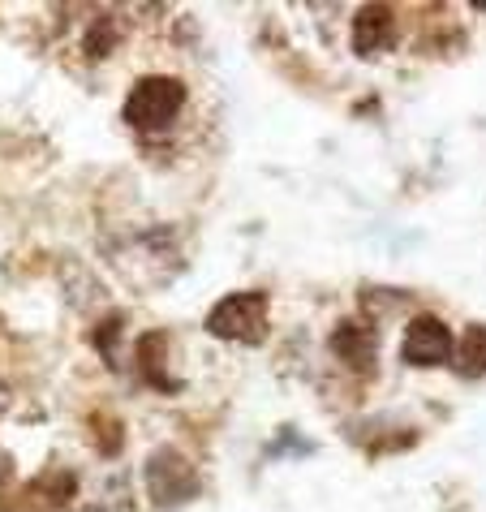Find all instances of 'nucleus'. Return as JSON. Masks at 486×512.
I'll return each mask as SVG.
<instances>
[{
  "label": "nucleus",
  "mask_w": 486,
  "mask_h": 512,
  "mask_svg": "<svg viewBox=\"0 0 486 512\" xmlns=\"http://www.w3.org/2000/svg\"><path fill=\"white\" fill-rule=\"evenodd\" d=\"M185 108V87L168 74H151L134 82L130 99H125V121L134 130H164V125L177 121V112Z\"/></svg>",
  "instance_id": "1"
},
{
  "label": "nucleus",
  "mask_w": 486,
  "mask_h": 512,
  "mask_svg": "<svg viewBox=\"0 0 486 512\" xmlns=\"http://www.w3.org/2000/svg\"><path fill=\"white\" fill-rule=\"evenodd\" d=\"M207 332L220 340L259 345L267 336V297L263 293H228L207 310Z\"/></svg>",
  "instance_id": "2"
},
{
  "label": "nucleus",
  "mask_w": 486,
  "mask_h": 512,
  "mask_svg": "<svg viewBox=\"0 0 486 512\" xmlns=\"http://www.w3.org/2000/svg\"><path fill=\"white\" fill-rule=\"evenodd\" d=\"M147 495L160 508H177V504H190L198 495V474L194 465L181 457L173 448H160L147 457Z\"/></svg>",
  "instance_id": "3"
},
{
  "label": "nucleus",
  "mask_w": 486,
  "mask_h": 512,
  "mask_svg": "<svg viewBox=\"0 0 486 512\" xmlns=\"http://www.w3.org/2000/svg\"><path fill=\"white\" fill-rule=\"evenodd\" d=\"M452 353H456V340L443 319L418 315L409 323V332H405V362L409 366H443V362H452Z\"/></svg>",
  "instance_id": "4"
},
{
  "label": "nucleus",
  "mask_w": 486,
  "mask_h": 512,
  "mask_svg": "<svg viewBox=\"0 0 486 512\" xmlns=\"http://www.w3.org/2000/svg\"><path fill=\"white\" fill-rule=\"evenodd\" d=\"M332 353L353 375H375L379 349H375V332H370L366 323H340L332 332Z\"/></svg>",
  "instance_id": "5"
},
{
  "label": "nucleus",
  "mask_w": 486,
  "mask_h": 512,
  "mask_svg": "<svg viewBox=\"0 0 486 512\" xmlns=\"http://www.w3.org/2000/svg\"><path fill=\"white\" fill-rule=\"evenodd\" d=\"M392 39H396V18H392V9L388 5H366V9H357V18H353V48L362 52V56H375L383 48H392Z\"/></svg>",
  "instance_id": "6"
},
{
  "label": "nucleus",
  "mask_w": 486,
  "mask_h": 512,
  "mask_svg": "<svg viewBox=\"0 0 486 512\" xmlns=\"http://www.w3.org/2000/svg\"><path fill=\"white\" fill-rule=\"evenodd\" d=\"M168 336L164 332H147L138 340V371H142V379L151 383V388H160V392H177L181 383L164 371V358H168Z\"/></svg>",
  "instance_id": "7"
},
{
  "label": "nucleus",
  "mask_w": 486,
  "mask_h": 512,
  "mask_svg": "<svg viewBox=\"0 0 486 512\" xmlns=\"http://www.w3.org/2000/svg\"><path fill=\"white\" fill-rule=\"evenodd\" d=\"M452 366H456V375L461 379H482L486 375V327L482 323L465 327V336L456 340Z\"/></svg>",
  "instance_id": "8"
},
{
  "label": "nucleus",
  "mask_w": 486,
  "mask_h": 512,
  "mask_svg": "<svg viewBox=\"0 0 486 512\" xmlns=\"http://www.w3.org/2000/svg\"><path fill=\"white\" fill-rule=\"evenodd\" d=\"M112 48H117V26H112L108 18H99L87 31V44H82V52H87L91 61H99V56H108Z\"/></svg>",
  "instance_id": "9"
},
{
  "label": "nucleus",
  "mask_w": 486,
  "mask_h": 512,
  "mask_svg": "<svg viewBox=\"0 0 486 512\" xmlns=\"http://www.w3.org/2000/svg\"><path fill=\"white\" fill-rule=\"evenodd\" d=\"M121 315H112V323H104V327H99V332H95V345H99V353H104V358H108V366H117V336H121Z\"/></svg>",
  "instance_id": "10"
},
{
  "label": "nucleus",
  "mask_w": 486,
  "mask_h": 512,
  "mask_svg": "<svg viewBox=\"0 0 486 512\" xmlns=\"http://www.w3.org/2000/svg\"><path fill=\"white\" fill-rule=\"evenodd\" d=\"M5 409H9V388L0 383V414H5Z\"/></svg>",
  "instance_id": "11"
}]
</instances>
